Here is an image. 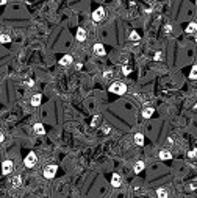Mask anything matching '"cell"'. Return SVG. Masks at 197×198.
<instances>
[{"label": "cell", "mask_w": 197, "mask_h": 198, "mask_svg": "<svg viewBox=\"0 0 197 198\" xmlns=\"http://www.w3.org/2000/svg\"><path fill=\"white\" fill-rule=\"evenodd\" d=\"M130 72H131V67H128V66H125V67H122V74H124V75H128V74H130Z\"/></svg>", "instance_id": "23"}, {"label": "cell", "mask_w": 197, "mask_h": 198, "mask_svg": "<svg viewBox=\"0 0 197 198\" xmlns=\"http://www.w3.org/2000/svg\"><path fill=\"white\" fill-rule=\"evenodd\" d=\"M98 119H100V117H98V115H94V119H92V123H91V127H95V125H97V122H98Z\"/></svg>", "instance_id": "27"}, {"label": "cell", "mask_w": 197, "mask_h": 198, "mask_svg": "<svg viewBox=\"0 0 197 198\" xmlns=\"http://www.w3.org/2000/svg\"><path fill=\"white\" fill-rule=\"evenodd\" d=\"M194 109H195V111H197V103H195V105H194Z\"/></svg>", "instance_id": "32"}, {"label": "cell", "mask_w": 197, "mask_h": 198, "mask_svg": "<svg viewBox=\"0 0 197 198\" xmlns=\"http://www.w3.org/2000/svg\"><path fill=\"white\" fill-rule=\"evenodd\" d=\"M195 31H197V24H195V22H191L189 25L186 27V33H188V34H192V33H195Z\"/></svg>", "instance_id": "17"}, {"label": "cell", "mask_w": 197, "mask_h": 198, "mask_svg": "<svg viewBox=\"0 0 197 198\" xmlns=\"http://www.w3.org/2000/svg\"><path fill=\"white\" fill-rule=\"evenodd\" d=\"M102 130H103L105 134H110V133H111V127H110V125H103V128H102Z\"/></svg>", "instance_id": "24"}, {"label": "cell", "mask_w": 197, "mask_h": 198, "mask_svg": "<svg viewBox=\"0 0 197 198\" xmlns=\"http://www.w3.org/2000/svg\"><path fill=\"white\" fill-rule=\"evenodd\" d=\"M36 162H38V156H36V153H33V151H30L28 155L25 156V159H24V164H25L27 168L34 167V165H36Z\"/></svg>", "instance_id": "3"}, {"label": "cell", "mask_w": 197, "mask_h": 198, "mask_svg": "<svg viewBox=\"0 0 197 198\" xmlns=\"http://www.w3.org/2000/svg\"><path fill=\"white\" fill-rule=\"evenodd\" d=\"M92 52H94V55H97V56H105V55H106L105 47L102 46V44H94Z\"/></svg>", "instance_id": "6"}, {"label": "cell", "mask_w": 197, "mask_h": 198, "mask_svg": "<svg viewBox=\"0 0 197 198\" xmlns=\"http://www.w3.org/2000/svg\"><path fill=\"white\" fill-rule=\"evenodd\" d=\"M189 78H191V80H197V64L192 66V69H191V72H189Z\"/></svg>", "instance_id": "21"}, {"label": "cell", "mask_w": 197, "mask_h": 198, "mask_svg": "<svg viewBox=\"0 0 197 198\" xmlns=\"http://www.w3.org/2000/svg\"><path fill=\"white\" fill-rule=\"evenodd\" d=\"M158 158H160V159H163V161L171 159V158H172V153L169 151V150H161V151L158 153Z\"/></svg>", "instance_id": "11"}, {"label": "cell", "mask_w": 197, "mask_h": 198, "mask_svg": "<svg viewBox=\"0 0 197 198\" xmlns=\"http://www.w3.org/2000/svg\"><path fill=\"white\" fill-rule=\"evenodd\" d=\"M21 186H22V178H21V175L11 176V189H19Z\"/></svg>", "instance_id": "7"}, {"label": "cell", "mask_w": 197, "mask_h": 198, "mask_svg": "<svg viewBox=\"0 0 197 198\" xmlns=\"http://www.w3.org/2000/svg\"><path fill=\"white\" fill-rule=\"evenodd\" d=\"M133 139H135V143H136V145H139V147L144 145V134H142V133H136Z\"/></svg>", "instance_id": "14"}, {"label": "cell", "mask_w": 197, "mask_h": 198, "mask_svg": "<svg viewBox=\"0 0 197 198\" xmlns=\"http://www.w3.org/2000/svg\"><path fill=\"white\" fill-rule=\"evenodd\" d=\"M195 3H197V0H195Z\"/></svg>", "instance_id": "34"}, {"label": "cell", "mask_w": 197, "mask_h": 198, "mask_svg": "<svg viewBox=\"0 0 197 198\" xmlns=\"http://www.w3.org/2000/svg\"><path fill=\"white\" fill-rule=\"evenodd\" d=\"M13 170H14L13 161H10V159L3 161V162H2V173H3V175H11V173H13Z\"/></svg>", "instance_id": "5"}, {"label": "cell", "mask_w": 197, "mask_h": 198, "mask_svg": "<svg viewBox=\"0 0 197 198\" xmlns=\"http://www.w3.org/2000/svg\"><path fill=\"white\" fill-rule=\"evenodd\" d=\"M128 39H130V41H133V42H138V41L141 39V36H139L136 31H131V33H130V36H128Z\"/></svg>", "instance_id": "19"}, {"label": "cell", "mask_w": 197, "mask_h": 198, "mask_svg": "<svg viewBox=\"0 0 197 198\" xmlns=\"http://www.w3.org/2000/svg\"><path fill=\"white\" fill-rule=\"evenodd\" d=\"M3 142H5V134L0 131V143H3Z\"/></svg>", "instance_id": "29"}, {"label": "cell", "mask_w": 197, "mask_h": 198, "mask_svg": "<svg viewBox=\"0 0 197 198\" xmlns=\"http://www.w3.org/2000/svg\"><path fill=\"white\" fill-rule=\"evenodd\" d=\"M72 62H74V58L70 56V55H64V56L60 59V64H61L63 67H67V66L72 64Z\"/></svg>", "instance_id": "8"}, {"label": "cell", "mask_w": 197, "mask_h": 198, "mask_svg": "<svg viewBox=\"0 0 197 198\" xmlns=\"http://www.w3.org/2000/svg\"><path fill=\"white\" fill-rule=\"evenodd\" d=\"M144 167H146V164L142 162V161H138V162L133 165V170H135V173H139V172H142V170H144Z\"/></svg>", "instance_id": "16"}, {"label": "cell", "mask_w": 197, "mask_h": 198, "mask_svg": "<svg viewBox=\"0 0 197 198\" xmlns=\"http://www.w3.org/2000/svg\"><path fill=\"white\" fill-rule=\"evenodd\" d=\"M57 170H58V167H57L55 164H49V165L44 167L42 175H44V178H46V179H52V178H55Z\"/></svg>", "instance_id": "2"}, {"label": "cell", "mask_w": 197, "mask_h": 198, "mask_svg": "<svg viewBox=\"0 0 197 198\" xmlns=\"http://www.w3.org/2000/svg\"><path fill=\"white\" fill-rule=\"evenodd\" d=\"M111 186L113 187H119L121 186V175H118V173L111 175Z\"/></svg>", "instance_id": "12"}, {"label": "cell", "mask_w": 197, "mask_h": 198, "mask_svg": "<svg viewBox=\"0 0 197 198\" xmlns=\"http://www.w3.org/2000/svg\"><path fill=\"white\" fill-rule=\"evenodd\" d=\"M172 31V27L171 25H164V33H171Z\"/></svg>", "instance_id": "28"}, {"label": "cell", "mask_w": 197, "mask_h": 198, "mask_svg": "<svg viewBox=\"0 0 197 198\" xmlns=\"http://www.w3.org/2000/svg\"><path fill=\"white\" fill-rule=\"evenodd\" d=\"M153 112H155L153 108H144V109H142V117H144V119H150V117L153 115Z\"/></svg>", "instance_id": "15"}, {"label": "cell", "mask_w": 197, "mask_h": 198, "mask_svg": "<svg viewBox=\"0 0 197 198\" xmlns=\"http://www.w3.org/2000/svg\"><path fill=\"white\" fill-rule=\"evenodd\" d=\"M153 59H155V61L163 59V53H161V52H157V53H155V56H153Z\"/></svg>", "instance_id": "25"}, {"label": "cell", "mask_w": 197, "mask_h": 198, "mask_svg": "<svg viewBox=\"0 0 197 198\" xmlns=\"http://www.w3.org/2000/svg\"><path fill=\"white\" fill-rule=\"evenodd\" d=\"M105 16H106L105 8L98 6L97 10H94V13H92V20H94V22H102V20L105 19Z\"/></svg>", "instance_id": "4"}, {"label": "cell", "mask_w": 197, "mask_h": 198, "mask_svg": "<svg viewBox=\"0 0 197 198\" xmlns=\"http://www.w3.org/2000/svg\"><path fill=\"white\" fill-rule=\"evenodd\" d=\"M41 100H42V95L41 94H34L33 97H31V100H30V103H31V106H39L41 105Z\"/></svg>", "instance_id": "10"}, {"label": "cell", "mask_w": 197, "mask_h": 198, "mask_svg": "<svg viewBox=\"0 0 197 198\" xmlns=\"http://www.w3.org/2000/svg\"><path fill=\"white\" fill-rule=\"evenodd\" d=\"M6 2H8V0H0V6H2V5H5Z\"/></svg>", "instance_id": "31"}, {"label": "cell", "mask_w": 197, "mask_h": 198, "mask_svg": "<svg viewBox=\"0 0 197 198\" xmlns=\"http://www.w3.org/2000/svg\"><path fill=\"white\" fill-rule=\"evenodd\" d=\"M195 42H197V31H195Z\"/></svg>", "instance_id": "33"}, {"label": "cell", "mask_w": 197, "mask_h": 198, "mask_svg": "<svg viewBox=\"0 0 197 198\" xmlns=\"http://www.w3.org/2000/svg\"><path fill=\"white\" fill-rule=\"evenodd\" d=\"M157 195H158L160 198H166L169 193H167V190H166L164 187H161V189H158V190H157Z\"/></svg>", "instance_id": "20"}, {"label": "cell", "mask_w": 197, "mask_h": 198, "mask_svg": "<svg viewBox=\"0 0 197 198\" xmlns=\"http://www.w3.org/2000/svg\"><path fill=\"white\" fill-rule=\"evenodd\" d=\"M110 92H113L116 95H124L125 92H127V86H125V83H122V81H114L110 86Z\"/></svg>", "instance_id": "1"}, {"label": "cell", "mask_w": 197, "mask_h": 198, "mask_svg": "<svg viewBox=\"0 0 197 198\" xmlns=\"http://www.w3.org/2000/svg\"><path fill=\"white\" fill-rule=\"evenodd\" d=\"M110 75H111V72H108V70H106L105 74H103V77H105V78H110Z\"/></svg>", "instance_id": "30"}, {"label": "cell", "mask_w": 197, "mask_h": 198, "mask_svg": "<svg viewBox=\"0 0 197 198\" xmlns=\"http://www.w3.org/2000/svg\"><path fill=\"white\" fill-rule=\"evenodd\" d=\"M0 42L2 44H8V42H11V36L10 34H0Z\"/></svg>", "instance_id": "18"}, {"label": "cell", "mask_w": 197, "mask_h": 198, "mask_svg": "<svg viewBox=\"0 0 197 198\" xmlns=\"http://www.w3.org/2000/svg\"><path fill=\"white\" fill-rule=\"evenodd\" d=\"M33 130H34V133H36V134H39V136L46 134V128H44V125H42V123H34Z\"/></svg>", "instance_id": "13"}, {"label": "cell", "mask_w": 197, "mask_h": 198, "mask_svg": "<svg viewBox=\"0 0 197 198\" xmlns=\"http://www.w3.org/2000/svg\"><path fill=\"white\" fill-rule=\"evenodd\" d=\"M188 156H189V158H195V156H197V148L191 150L189 153H188Z\"/></svg>", "instance_id": "26"}, {"label": "cell", "mask_w": 197, "mask_h": 198, "mask_svg": "<svg viewBox=\"0 0 197 198\" xmlns=\"http://www.w3.org/2000/svg\"><path fill=\"white\" fill-rule=\"evenodd\" d=\"M77 41L78 42H83V41H86V30L85 28H82V27H80V28L77 30Z\"/></svg>", "instance_id": "9"}, {"label": "cell", "mask_w": 197, "mask_h": 198, "mask_svg": "<svg viewBox=\"0 0 197 198\" xmlns=\"http://www.w3.org/2000/svg\"><path fill=\"white\" fill-rule=\"evenodd\" d=\"M188 189H189V190H195V189H197V181L189 183V184H188Z\"/></svg>", "instance_id": "22"}]
</instances>
